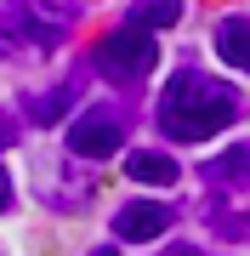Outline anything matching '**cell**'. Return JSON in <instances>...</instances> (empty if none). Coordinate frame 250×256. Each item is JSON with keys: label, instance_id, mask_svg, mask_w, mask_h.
<instances>
[{"label": "cell", "instance_id": "6da1fadb", "mask_svg": "<svg viewBox=\"0 0 250 256\" xmlns=\"http://www.w3.org/2000/svg\"><path fill=\"white\" fill-rule=\"evenodd\" d=\"M239 114H245V97L205 68H176V80L159 97V126L176 142H205L216 131H228Z\"/></svg>", "mask_w": 250, "mask_h": 256}, {"label": "cell", "instance_id": "7a4b0ae2", "mask_svg": "<svg viewBox=\"0 0 250 256\" xmlns=\"http://www.w3.org/2000/svg\"><path fill=\"white\" fill-rule=\"evenodd\" d=\"M74 23H80V0H6V12H0V52H11V46L46 52Z\"/></svg>", "mask_w": 250, "mask_h": 256}, {"label": "cell", "instance_id": "3957f363", "mask_svg": "<svg viewBox=\"0 0 250 256\" xmlns=\"http://www.w3.org/2000/svg\"><path fill=\"white\" fill-rule=\"evenodd\" d=\"M154 63H159L154 34H142V28H131V23H125V28H114V34L97 46V68L108 74L114 86H137Z\"/></svg>", "mask_w": 250, "mask_h": 256}, {"label": "cell", "instance_id": "277c9868", "mask_svg": "<svg viewBox=\"0 0 250 256\" xmlns=\"http://www.w3.org/2000/svg\"><path fill=\"white\" fill-rule=\"evenodd\" d=\"M114 148H120V120H114V114L91 108V114H80L74 126H68V154H80V160H108Z\"/></svg>", "mask_w": 250, "mask_h": 256}, {"label": "cell", "instance_id": "5b68a950", "mask_svg": "<svg viewBox=\"0 0 250 256\" xmlns=\"http://www.w3.org/2000/svg\"><path fill=\"white\" fill-rule=\"evenodd\" d=\"M171 228V205H154V200H137V205H125L120 216H114V234L131 239V245H142V239H159Z\"/></svg>", "mask_w": 250, "mask_h": 256}, {"label": "cell", "instance_id": "8992f818", "mask_svg": "<svg viewBox=\"0 0 250 256\" xmlns=\"http://www.w3.org/2000/svg\"><path fill=\"white\" fill-rule=\"evenodd\" d=\"M125 176H131V182H148V188H171L182 171H176V160L159 154V148H137V154L125 160Z\"/></svg>", "mask_w": 250, "mask_h": 256}, {"label": "cell", "instance_id": "52a82bcc", "mask_svg": "<svg viewBox=\"0 0 250 256\" xmlns=\"http://www.w3.org/2000/svg\"><path fill=\"white\" fill-rule=\"evenodd\" d=\"M205 182H211V188H245L250 194V142L216 154L211 165H205Z\"/></svg>", "mask_w": 250, "mask_h": 256}, {"label": "cell", "instance_id": "ba28073f", "mask_svg": "<svg viewBox=\"0 0 250 256\" xmlns=\"http://www.w3.org/2000/svg\"><path fill=\"white\" fill-rule=\"evenodd\" d=\"M216 57L228 68H250V18H222L216 23Z\"/></svg>", "mask_w": 250, "mask_h": 256}, {"label": "cell", "instance_id": "9c48e42d", "mask_svg": "<svg viewBox=\"0 0 250 256\" xmlns=\"http://www.w3.org/2000/svg\"><path fill=\"white\" fill-rule=\"evenodd\" d=\"M176 18H182V0H137L131 6V28H142V34H154V28H171Z\"/></svg>", "mask_w": 250, "mask_h": 256}, {"label": "cell", "instance_id": "30bf717a", "mask_svg": "<svg viewBox=\"0 0 250 256\" xmlns=\"http://www.w3.org/2000/svg\"><path fill=\"white\" fill-rule=\"evenodd\" d=\"M205 222H211L222 239H250V205H239V210H228L222 200H211L205 205Z\"/></svg>", "mask_w": 250, "mask_h": 256}, {"label": "cell", "instance_id": "8fae6325", "mask_svg": "<svg viewBox=\"0 0 250 256\" xmlns=\"http://www.w3.org/2000/svg\"><path fill=\"white\" fill-rule=\"evenodd\" d=\"M34 108H40L34 120H57V114L68 108V92H51V97H34Z\"/></svg>", "mask_w": 250, "mask_h": 256}, {"label": "cell", "instance_id": "7c38bea8", "mask_svg": "<svg viewBox=\"0 0 250 256\" xmlns=\"http://www.w3.org/2000/svg\"><path fill=\"white\" fill-rule=\"evenodd\" d=\"M11 205V176H6V165H0V210Z\"/></svg>", "mask_w": 250, "mask_h": 256}, {"label": "cell", "instance_id": "4fadbf2b", "mask_svg": "<svg viewBox=\"0 0 250 256\" xmlns=\"http://www.w3.org/2000/svg\"><path fill=\"white\" fill-rule=\"evenodd\" d=\"M11 137H17V126H6V120H0V142H11Z\"/></svg>", "mask_w": 250, "mask_h": 256}, {"label": "cell", "instance_id": "5bb4252c", "mask_svg": "<svg viewBox=\"0 0 250 256\" xmlns=\"http://www.w3.org/2000/svg\"><path fill=\"white\" fill-rule=\"evenodd\" d=\"M171 256H194V250H171Z\"/></svg>", "mask_w": 250, "mask_h": 256}, {"label": "cell", "instance_id": "9a60e30c", "mask_svg": "<svg viewBox=\"0 0 250 256\" xmlns=\"http://www.w3.org/2000/svg\"><path fill=\"white\" fill-rule=\"evenodd\" d=\"M102 256H114V250H102Z\"/></svg>", "mask_w": 250, "mask_h": 256}]
</instances>
